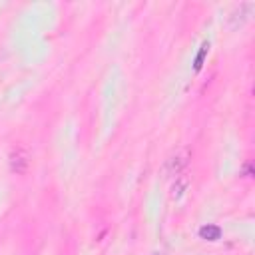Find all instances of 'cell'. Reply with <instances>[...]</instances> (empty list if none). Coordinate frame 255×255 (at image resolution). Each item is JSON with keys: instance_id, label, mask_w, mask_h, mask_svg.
I'll use <instances>...</instances> for the list:
<instances>
[{"instance_id": "1", "label": "cell", "mask_w": 255, "mask_h": 255, "mask_svg": "<svg viewBox=\"0 0 255 255\" xmlns=\"http://www.w3.org/2000/svg\"><path fill=\"white\" fill-rule=\"evenodd\" d=\"M188 166V160H186V154L184 152H178L172 160H170V172H172V176H180V172L184 170Z\"/></svg>"}]
</instances>
